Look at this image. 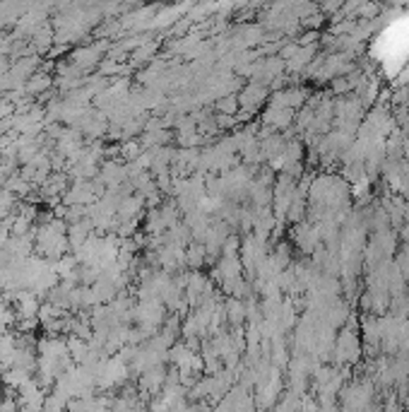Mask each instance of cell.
Segmentation results:
<instances>
[{
    "instance_id": "2",
    "label": "cell",
    "mask_w": 409,
    "mask_h": 412,
    "mask_svg": "<svg viewBox=\"0 0 409 412\" xmlns=\"http://www.w3.org/2000/svg\"><path fill=\"white\" fill-rule=\"evenodd\" d=\"M49 85H51V77H46V75H34L29 82H24V92H29V95H39V92H44Z\"/></svg>"
},
{
    "instance_id": "4",
    "label": "cell",
    "mask_w": 409,
    "mask_h": 412,
    "mask_svg": "<svg viewBox=\"0 0 409 412\" xmlns=\"http://www.w3.org/2000/svg\"><path fill=\"white\" fill-rule=\"evenodd\" d=\"M385 412H405V410H400V405H395V403H390L385 408Z\"/></svg>"
},
{
    "instance_id": "1",
    "label": "cell",
    "mask_w": 409,
    "mask_h": 412,
    "mask_svg": "<svg viewBox=\"0 0 409 412\" xmlns=\"http://www.w3.org/2000/svg\"><path fill=\"white\" fill-rule=\"evenodd\" d=\"M359 352H361L359 338H356L354 333L344 331L337 340V347H335V357H337V362H356V359H359Z\"/></svg>"
},
{
    "instance_id": "5",
    "label": "cell",
    "mask_w": 409,
    "mask_h": 412,
    "mask_svg": "<svg viewBox=\"0 0 409 412\" xmlns=\"http://www.w3.org/2000/svg\"><path fill=\"white\" fill-rule=\"evenodd\" d=\"M0 306H3V287H0Z\"/></svg>"
},
{
    "instance_id": "3",
    "label": "cell",
    "mask_w": 409,
    "mask_h": 412,
    "mask_svg": "<svg viewBox=\"0 0 409 412\" xmlns=\"http://www.w3.org/2000/svg\"><path fill=\"white\" fill-rule=\"evenodd\" d=\"M15 198L10 193H0V220H8L10 212H13Z\"/></svg>"
}]
</instances>
